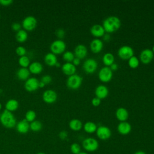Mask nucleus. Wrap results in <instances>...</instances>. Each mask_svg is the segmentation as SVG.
I'll use <instances>...</instances> for the list:
<instances>
[{"instance_id": "nucleus-1", "label": "nucleus", "mask_w": 154, "mask_h": 154, "mask_svg": "<svg viewBox=\"0 0 154 154\" xmlns=\"http://www.w3.org/2000/svg\"><path fill=\"white\" fill-rule=\"evenodd\" d=\"M102 25L105 31L109 34L117 31L120 28L121 20L116 16H110L103 20Z\"/></svg>"}, {"instance_id": "nucleus-2", "label": "nucleus", "mask_w": 154, "mask_h": 154, "mask_svg": "<svg viewBox=\"0 0 154 154\" xmlns=\"http://www.w3.org/2000/svg\"><path fill=\"white\" fill-rule=\"evenodd\" d=\"M0 122L4 127L8 129L13 128L17 123L13 112L6 109H4L0 114Z\"/></svg>"}, {"instance_id": "nucleus-3", "label": "nucleus", "mask_w": 154, "mask_h": 154, "mask_svg": "<svg viewBox=\"0 0 154 154\" xmlns=\"http://www.w3.org/2000/svg\"><path fill=\"white\" fill-rule=\"evenodd\" d=\"M82 77L76 73L69 76L66 80L67 87L72 90L79 88L82 83Z\"/></svg>"}, {"instance_id": "nucleus-4", "label": "nucleus", "mask_w": 154, "mask_h": 154, "mask_svg": "<svg viewBox=\"0 0 154 154\" xmlns=\"http://www.w3.org/2000/svg\"><path fill=\"white\" fill-rule=\"evenodd\" d=\"M66 48V43L61 39H57L53 41L50 45V50L55 55L63 54Z\"/></svg>"}, {"instance_id": "nucleus-5", "label": "nucleus", "mask_w": 154, "mask_h": 154, "mask_svg": "<svg viewBox=\"0 0 154 154\" xmlns=\"http://www.w3.org/2000/svg\"><path fill=\"white\" fill-rule=\"evenodd\" d=\"M21 25L24 30L26 31H32L36 28L37 20L35 17L32 16H28L22 20Z\"/></svg>"}, {"instance_id": "nucleus-6", "label": "nucleus", "mask_w": 154, "mask_h": 154, "mask_svg": "<svg viewBox=\"0 0 154 154\" xmlns=\"http://www.w3.org/2000/svg\"><path fill=\"white\" fill-rule=\"evenodd\" d=\"M98 67V63L94 58H89L86 59L82 64V69L85 73L92 74L96 72Z\"/></svg>"}, {"instance_id": "nucleus-7", "label": "nucleus", "mask_w": 154, "mask_h": 154, "mask_svg": "<svg viewBox=\"0 0 154 154\" xmlns=\"http://www.w3.org/2000/svg\"><path fill=\"white\" fill-rule=\"evenodd\" d=\"M134 51L133 48L128 45H123L119 48L117 51L118 56L122 60H128L134 55Z\"/></svg>"}, {"instance_id": "nucleus-8", "label": "nucleus", "mask_w": 154, "mask_h": 154, "mask_svg": "<svg viewBox=\"0 0 154 154\" xmlns=\"http://www.w3.org/2000/svg\"><path fill=\"white\" fill-rule=\"evenodd\" d=\"M113 76V72L109 67L104 66L102 67L98 73V78L99 80L103 82H109Z\"/></svg>"}, {"instance_id": "nucleus-9", "label": "nucleus", "mask_w": 154, "mask_h": 154, "mask_svg": "<svg viewBox=\"0 0 154 154\" xmlns=\"http://www.w3.org/2000/svg\"><path fill=\"white\" fill-rule=\"evenodd\" d=\"M58 95L56 91L52 89L46 90L42 94L43 100L48 104H51L56 102Z\"/></svg>"}, {"instance_id": "nucleus-10", "label": "nucleus", "mask_w": 154, "mask_h": 154, "mask_svg": "<svg viewBox=\"0 0 154 154\" xmlns=\"http://www.w3.org/2000/svg\"><path fill=\"white\" fill-rule=\"evenodd\" d=\"M82 146L84 149L88 152H93L97 149L99 143L97 141L93 138H87L82 142Z\"/></svg>"}, {"instance_id": "nucleus-11", "label": "nucleus", "mask_w": 154, "mask_h": 154, "mask_svg": "<svg viewBox=\"0 0 154 154\" xmlns=\"http://www.w3.org/2000/svg\"><path fill=\"white\" fill-rule=\"evenodd\" d=\"M153 57L154 53L152 49L149 48L143 49L140 54V60L142 63L144 64H149L153 59Z\"/></svg>"}, {"instance_id": "nucleus-12", "label": "nucleus", "mask_w": 154, "mask_h": 154, "mask_svg": "<svg viewBox=\"0 0 154 154\" xmlns=\"http://www.w3.org/2000/svg\"><path fill=\"white\" fill-rule=\"evenodd\" d=\"M39 81L34 77H29L25 81L24 88L29 92H33L38 88Z\"/></svg>"}, {"instance_id": "nucleus-13", "label": "nucleus", "mask_w": 154, "mask_h": 154, "mask_svg": "<svg viewBox=\"0 0 154 154\" xmlns=\"http://www.w3.org/2000/svg\"><path fill=\"white\" fill-rule=\"evenodd\" d=\"M96 132L97 137L102 140H106L109 138L111 135V131L110 129L105 126H99Z\"/></svg>"}, {"instance_id": "nucleus-14", "label": "nucleus", "mask_w": 154, "mask_h": 154, "mask_svg": "<svg viewBox=\"0 0 154 154\" xmlns=\"http://www.w3.org/2000/svg\"><path fill=\"white\" fill-rule=\"evenodd\" d=\"M74 54L75 57L80 60L84 59L87 55L88 50L86 46L82 44L78 45L74 49Z\"/></svg>"}, {"instance_id": "nucleus-15", "label": "nucleus", "mask_w": 154, "mask_h": 154, "mask_svg": "<svg viewBox=\"0 0 154 154\" xmlns=\"http://www.w3.org/2000/svg\"><path fill=\"white\" fill-rule=\"evenodd\" d=\"M90 48L91 51L94 53L97 54L102 51L103 48V43L100 38L93 39L90 44Z\"/></svg>"}, {"instance_id": "nucleus-16", "label": "nucleus", "mask_w": 154, "mask_h": 154, "mask_svg": "<svg viewBox=\"0 0 154 154\" xmlns=\"http://www.w3.org/2000/svg\"><path fill=\"white\" fill-rule=\"evenodd\" d=\"M94 93L96 97H98L100 99H103L108 96L109 90L106 86L103 84H100L96 87Z\"/></svg>"}, {"instance_id": "nucleus-17", "label": "nucleus", "mask_w": 154, "mask_h": 154, "mask_svg": "<svg viewBox=\"0 0 154 154\" xmlns=\"http://www.w3.org/2000/svg\"><path fill=\"white\" fill-rule=\"evenodd\" d=\"M16 129L19 134H25L29 130V123L25 119H22L16 123Z\"/></svg>"}, {"instance_id": "nucleus-18", "label": "nucleus", "mask_w": 154, "mask_h": 154, "mask_svg": "<svg viewBox=\"0 0 154 154\" xmlns=\"http://www.w3.org/2000/svg\"><path fill=\"white\" fill-rule=\"evenodd\" d=\"M61 67L63 73L67 76H70L76 73V67L72 63H65Z\"/></svg>"}, {"instance_id": "nucleus-19", "label": "nucleus", "mask_w": 154, "mask_h": 154, "mask_svg": "<svg viewBox=\"0 0 154 154\" xmlns=\"http://www.w3.org/2000/svg\"><path fill=\"white\" fill-rule=\"evenodd\" d=\"M90 33L96 37H101L105 34V30L102 25L94 24L90 28Z\"/></svg>"}, {"instance_id": "nucleus-20", "label": "nucleus", "mask_w": 154, "mask_h": 154, "mask_svg": "<svg viewBox=\"0 0 154 154\" xmlns=\"http://www.w3.org/2000/svg\"><path fill=\"white\" fill-rule=\"evenodd\" d=\"M28 69L30 73H32L34 75H38L42 73V72L43 71V65L40 62L33 61L30 63Z\"/></svg>"}, {"instance_id": "nucleus-21", "label": "nucleus", "mask_w": 154, "mask_h": 154, "mask_svg": "<svg viewBox=\"0 0 154 154\" xmlns=\"http://www.w3.org/2000/svg\"><path fill=\"white\" fill-rule=\"evenodd\" d=\"M116 117L120 122H126L129 117L128 111L123 107H120L116 111Z\"/></svg>"}, {"instance_id": "nucleus-22", "label": "nucleus", "mask_w": 154, "mask_h": 154, "mask_svg": "<svg viewBox=\"0 0 154 154\" xmlns=\"http://www.w3.org/2000/svg\"><path fill=\"white\" fill-rule=\"evenodd\" d=\"M131 125L129 123L126 122H121L117 126V131L122 135H127L131 131Z\"/></svg>"}, {"instance_id": "nucleus-23", "label": "nucleus", "mask_w": 154, "mask_h": 154, "mask_svg": "<svg viewBox=\"0 0 154 154\" xmlns=\"http://www.w3.org/2000/svg\"><path fill=\"white\" fill-rule=\"evenodd\" d=\"M44 61L49 66H55L58 62L57 55L51 52H48L44 57Z\"/></svg>"}, {"instance_id": "nucleus-24", "label": "nucleus", "mask_w": 154, "mask_h": 154, "mask_svg": "<svg viewBox=\"0 0 154 154\" xmlns=\"http://www.w3.org/2000/svg\"><path fill=\"white\" fill-rule=\"evenodd\" d=\"M19 106V102L16 99H10L7 101L5 107L6 110L13 112L18 109Z\"/></svg>"}, {"instance_id": "nucleus-25", "label": "nucleus", "mask_w": 154, "mask_h": 154, "mask_svg": "<svg viewBox=\"0 0 154 154\" xmlns=\"http://www.w3.org/2000/svg\"><path fill=\"white\" fill-rule=\"evenodd\" d=\"M30 72L28 68L20 67L16 72L17 78L21 81H26L29 78Z\"/></svg>"}, {"instance_id": "nucleus-26", "label": "nucleus", "mask_w": 154, "mask_h": 154, "mask_svg": "<svg viewBox=\"0 0 154 154\" xmlns=\"http://www.w3.org/2000/svg\"><path fill=\"white\" fill-rule=\"evenodd\" d=\"M114 56L111 52H106L102 57V61L105 66L109 67L112 63H114Z\"/></svg>"}, {"instance_id": "nucleus-27", "label": "nucleus", "mask_w": 154, "mask_h": 154, "mask_svg": "<svg viewBox=\"0 0 154 154\" xmlns=\"http://www.w3.org/2000/svg\"><path fill=\"white\" fill-rule=\"evenodd\" d=\"M69 126L72 130L74 131H78L82 128V123L80 120L78 119H73L69 122Z\"/></svg>"}, {"instance_id": "nucleus-28", "label": "nucleus", "mask_w": 154, "mask_h": 154, "mask_svg": "<svg viewBox=\"0 0 154 154\" xmlns=\"http://www.w3.org/2000/svg\"><path fill=\"white\" fill-rule=\"evenodd\" d=\"M28 37V35L27 31L24 30L23 29H20L19 31L16 32L15 38L16 40L19 43H23L25 42Z\"/></svg>"}, {"instance_id": "nucleus-29", "label": "nucleus", "mask_w": 154, "mask_h": 154, "mask_svg": "<svg viewBox=\"0 0 154 154\" xmlns=\"http://www.w3.org/2000/svg\"><path fill=\"white\" fill-rule=\"evenodd\" d=\"M97 125L95 123L93 122H87L84 125V131L88 134H92L96 131L97 130Z\"/></svg>"}, {"instance_id": "nucleus-30", "label": "nucleus", "mask_w": 154, "mask_h": 154, "mask_svg": "<svg viewBox=\"0 0 154 154\" xmlns=\"http://www.w3.org/2000/svg\"><path fill=\"white\" fill-rule=\"evenodd\" d=\"M42 129V123L39 120H35L29 123V129L33 132H38Z\"/></svg>"}, {"instance_id": "nucleus-31", "label": "nucleus", "mask_w": 154, "mask_h": 154, "mask_svg": "<svg viewBox=\"0 0 154 154\" xmlns=\"http://www.w3.org/2000/svg\"><path fill=\"white\" fill-rule=\"evenodd\" d=\"M18 63L21 66V67L28 68L29 67L31 62H30V60H29V57L26 55H24V56L20 57L19 58Z\"/></svg>"}, {"instance_id": "nucleus-32", "label": "nucleus", "mask_w": 154, "mask_h": 154, "mask_svg": "<svg viewBox=\"0 0 154 154\" xmlns=\"http://www.w3.org/2000/svg\"><path fill=\"white\" fill-rule=\"evenodd\" d=\"M75 56L73 52L70 51H65L63 54V59L66 61V63H72Z\"/></svg>"}, {"instance_id": "nucleus-33", "label": "nucleus", "mask_w": 154, "mask_h": 154, "mask_svg": "<svg viewBox=\"0 0 154 154\" xmlns=\"http://www.w3.org/2000/svg\"><path fill=\"white\" fill-rule=\"evenodd\" d=\"M128 65L132 69H136L140 64V60L135 55H133L128 60Z\"/></svg>"}, {"instance_id": "nucleus-34", "label": "nucleus", "mask_w": 154, "mask_h": 154, "mask_svg": "<svg viewBox=\"0 0 154 154\" xmlns=\"http://www.w3.org/2000/svg\"><path fill=\"white\" fill-rule=\"evenodd\" d=\"M36 113L33 110H28L25 113V119L29 123H31L35 120Z\"/></svg>"}, {"instance_id": "nucleus-35", "label": "nucleus", "mask_w": 154, "mask_h": 154, "mask_svg": "<svg viewBox=\"0 0 154 154\" xmlns=\"http://www.w3.org/2000/svg\"><path fill=\"white\" fill-rule=\"evenodd\" d=\"M16 54L20 57L22 56H24L26 55V50L25 49V47H23V46H18L16 48Z\"/></svg>"}, {"instance_id": "nucleus-36", "label": "nucleus", "mask_w": 154, "mask_h": 154, "mask_svg": "<svg viewBox=\"0 0 154 154\" xmlns=\"http://www.w3.org/2000/svg\"><path fill=\"white\" fill-rule=\"evenodd\" d=\"M70 150L73 154H78L81 152V147L78 144L73 143L70 146Z\"/></svg>"}, {"instance_id": "nucleus-37", "label": "nucleus", "mask_w": 154, "mask_h": 154, "mask_svg": "<svg viewBox=\"0 0 154 154\" xmlns=\"http://www.w3.org/2000/svg\"><path fill=\"white\" fill-rule=\"evenodd\" d=\"M52 80V76L51 75H43L41 78V79H40V81L42 82H43L45 85L50 84Z\"/></svg>"}, {"instance_id": "nucleus-38", "label": "nucleus", "mask_w": 154, "mask_h": 154, "mask_svg": "<svg viewBox=\"0 0 154 154\" xmlns=\"http://www.w3.org/2000/svg\"><path fill=\"white\" fill-rule=\"evenodd\" d=\"M55 35L58 38V39L62 40L66 35V32L63 28H58L55 31Z\"/></svg>"}, {"instance_id": "nucleus-39", "label": "nucleus", "mask_w": 154, "mask_h": 154, "mask_svg": "<svg viewBox=\"0 0 154 154\" xmlns=\"http://www.w3.org/2000/svg\"><path fill=\"white\" fill-rule=\"evenodd\" d=\"M22 28V25L21 23H19V22H13L11 25V29L14 31H19L20 29H21Z\"/></svg>"}, {"instance_id": "nucleus-40", "label": "nucleus", "mask_w": 154, "mask_h": 154, "mask_svg": "<svg viewBox=\"0 0 154 154\" xmlns=\"http://www.w3.org/2000/svg\"><path fill=\"white\" fill-rule=\"evenodd\" d=\"M101 103V99H99L97 97H94L91 100V104L94 106H98Z\"/></svg>"}, {"instance_id": "nucleus-41", "label": "nucleus", "mask_w": 154, "mask_h": 154, "mask_svg": "<svg viewBox=\"0 0 154 154\" xmlns=\"http://www.w3.org/2000/svg\"><path fill=\"white\" fill-rule=\"evenodd\" d=\"M13 2L12 0H0V5L4 7H7Z\"/></svg>"}, {"instance_id": "nucleus-42", "label": "nucleus", "mask_w": 154, "mask_h": 154, "mask_svg": "<svg viewBox=\"0 0 154 154\" xmlns=\"http://www.w3.org/2000/svg\"><path fill=\"white\" fill-rule=\"evenodd\" d=\"M58 136L60 137V139L64 140H66L68 136V133L67 131H61L59 134H58Z\"/></svg>"}, {"instance_id": "nucleus-43", "label": "nucleus", "mask_w": 154, "mask_h": 154, "mask_svg": "<svg viewBox=\"0 0 154 154\" xmlns=\"http://www.w3.org/2000/svg\"><path fill=\"white\" fill-rule=\"evenodd\" d=\"M109 68L111 69V70L112 72H113V71H116V70H117L118 69L119 66L117 65V64L114 63H112V64L109 66Z\"/></svg>"}, {"instance_id": "nucleus-44", "label": "nucleus", "mask_w": 154, "mask_h": 154, "mask_svg": "<svg viewBox=\"0 0 154 154\" xmlns=\"http://www.w3.org/2000/svg\"><path fill=\"white\" fill-rule=\"evenodd\" d=\"M72 63L75 66H78V65L80 64V63H81V60L79 59L78 58L75 57V58L73 59V60L72 61Z\"/></svg>"}, {"instance_id": "nucleus-45", "label": "nucleus", "mask_w": 154, "mask_h": 154, "mask_svg": "<svg viewBox=\"0 0 154 154\" xmlns=\"http://www.w3.org/2000/svg\"><path fill=\"white\" fill-rule=\"evenodd\" d=\"M103 40L104 41H106V42H107V41H108V40H109V39H110V35H109V34H108V33H106V34H105H105L103 35Z\"/></svg>"}, {"instance_id": "nucleus-46", "label": "nucleus", "mask_w": 154, "mask_h": 154, "mask_svg": "<svg viewBox=\"0 0 154 154\" xmlns=\"http://www.w3.org/2000/svg\"><path fill=\"white\" fill-rule=\"evenodd\" d=\"M46 85L43 82H42L41 81H39V83H38V88H43Z\"/></svg>"}, {"instance_id": "nucleus-47", "label": "nucleus", "mask_w": 154, "mask_h": 154, "mask_svg": "<svg viewBox=\"0 0 154 154\" xmlns=\"http://www.w3.org/2000/svg\"><path fill=\"white\" fill-rule=\"evenodd\" d=\"M134 154H146V153L143 151H138V152H136Z\"/></svg>"}, {"instance_id": "nucleus-48", "label": "nucleus", "mask_w": 154, "mask_h": 154, "mask_svg": "<svg viewBox=\"0 0 154 154\" xmlns=\"http://www.w3.org/2000/svg\"><path fill=\"white\" fill-rule=\"evenodd\" d=\"M55 66L57 67H61V64H60L58 61L56 63V64L55 65Z\"/></svg>"}, {"instance_id": "nucleus-49", "label": "nucleus", "mask_w": 154, "mask_h": 154, "mask_svg": "<svg viewBox=\"0 0 154 154\" xmlns=\"http://www.w3.org/2000/svg\"><path fill=\"white\" fill-rule=\"evenodd\" d=\"M36 154H45V153H43V152H38V153H37Z\"/></svg>"}, {"instance_id": "nucleus-50", "label": "nucleus", "mask_w": 154, "mask_h": 154, "mask_svg": "<svg viewBox=\"0 0 154 154\" xmlns=\"http://www.w3.org/2000/svg\"><path fill=\"white\" fill-rule=\"evenodd\" d=\"M78 154H87V153H85V152H79Z\"/></svg>"}, {"instance_id": "nucleus-51", "label": "nucleus", "mask_w": 154, "mask_h": 154, "mask_svg": "<svg viewBox=\"0 0 154 154\" xmlns=\"http://www.w3.org/2000/svg\"><path fill=\"white\" fill-rule=\"evenodd\" d=\"M152 51H153V52L154 53V45L153 46V47H152Z\"/></svg>"}, {"instance_id": "nucleus-52", "label": "nucleus", "mask_w": 154, "mask_h": 154, "mask_svg": "<svg viewBox=\"0 0 154 154\" xmlns=\"http://www.w3.org/2000/svg\"><path fill=\"white\" fill-rule=\"evenodd\" d=\"M2 109V104L1 103H0V110Z\"/></svg>"}]
</instances>
